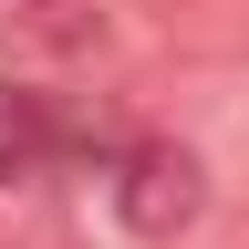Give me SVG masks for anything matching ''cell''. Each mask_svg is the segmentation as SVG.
I'll use <instances>...</instances> for the list:
<instances>
[{
  "label": "cell",
  "mask_w": 249,
  "mask_h": 249,
  "mask_svg": "<svg viewBox=\"0 0 249 249\" xmlns=\"http://www.w3.org/2000/svg\"><path fill=\"white\" fill-rule=\"evenodd\" d=\"M52 156H62V114H52V93L0 83V187H11V177H42Z\"/></svg>",
  "instance_id": "obj_2"
},
{
  "label": "cell",
  "mask_w": 249,
  "mask_h": 249,
  "mask_svg": "<svg viewBox=\"0 0 249 249\" xmlns=\"http://www.w3.org/2000/svg\"><path fill=\"white\" fill-rule=\"evenodd\" d=\"M42 11H62V0H42Z\"/></svg>",
  "instance_id": "obj_3"
},
{
  "label": "cell",
  "mask_w": 249,
  "mask_h": 249,
  "mask_svg": "<svg viewBox=\"0 0 249 249\" xmlns=\"http://www.w3.org/2000/svg\"><path fill=\"white\" fill-rule=\"evenodd\" d=\"M114 218H124V239H145V249L187 239V229L208 218V166H197V145H177V135L124 145V166H114Z\"/></svg>",
  "instance_id": "obj_1"
}]
</instances>
